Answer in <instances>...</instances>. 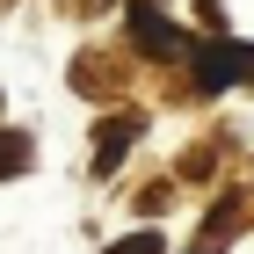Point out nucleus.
Segmentation results:
<instances>
[{"mask_svg":"<svg viewBox=\"0 0 254 254\" xmlns=\"http://www.w3.org/2000/svg\"><path fill=\"white\" fill-rule=\"evenodd\" d=\"M196 80L203 87H233L240 73H254V44H196Z\"/></svg>","mask_w":254,"mask_h":254,"instance_id":"obj_1","label":"nucleus"},{"mask_svg":"<svg viewBox=\"0 0 254 254\" xmlns=\"http://www.w3.org/2000/svg\"><path fill=\"white\" fill-rule=\"evenodd\" d=\"M145 131V117H109V124H95V167H117L124 160V145Z\"/></svg>","mask_w":254,"mask_h":254,"instance_id":"obj_2","label":"nucleus"},{"mask_svg":"<svg viewBox=\"0 0 254 254\" xmlns=\"http://www.w3.org/2000/svg\"><path fill=\"white\" fill-rule=\"evenodd\" d=\"M22 167H29V138H22V131H0V182L22 175Z\"/></svg>","mask_w":254,"mask_h":254,"instance_id":"obj_3","label":"nucleus"},{"mask_svg":"<svg viewBox=\"0 0 254 254\" xmlns=\"http://www.w3.org/2000/svg\"><path fill=\"white\" fill-rule=\"evenodd\" d=\"M109 254H160V233H131V240H117Z\"/></svg>","mask_w":254,"mask_h":254,"instance_id":"obj_4","label":"nucleus"}]
</instances>
